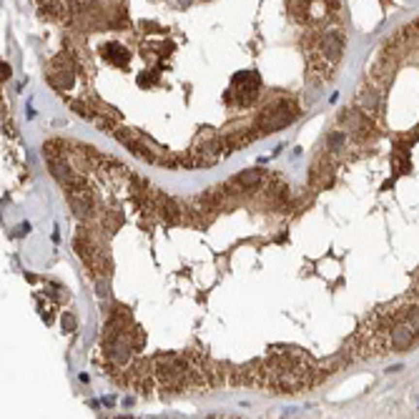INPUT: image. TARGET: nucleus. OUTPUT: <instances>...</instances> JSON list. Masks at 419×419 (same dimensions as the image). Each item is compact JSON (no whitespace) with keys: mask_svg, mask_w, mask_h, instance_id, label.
Here are the masks:
<instances>
[{"mask_svg":"<svg viewBox=\"0 0 419 419\" xmlns=\"http://www.w3.org/2000/svg\"><path fill=\"white\" fill-rule=\"evenodd\" d=\"M414 329H412V324L409 322H397V324H392V329H389V346L392 349H397V352H404L407 346H412V341H414Z\"/></svg>","mask_w":419,"mask_h":419,"instance_id":"nucleus-1","label":"nucleus"},{"mask_svg":"<svg viewBox=\"0 0 419 419\" xmlns=\"http://www.w3.org/2000/svg\"><path fill=\"white\" fill-rule=\"evenodd\" d=\"M261 176H264V173L254 168V171H243L241 176H236V181L243 186V189H246V186H254V183H258V181H261Z\"/></svg>","mask_w":419,"mask_h":419,"instance_id":"nucleus-2","label":"nucleus"},{"mask_svg":"<svg viewBox=\"0 0 419 419\" xmlns=\"http://www.w3.org/2000/svg\"><path fill=\"white\" fill-rule=\"evenodd\" d=\"M407 319L414 329V334L419 337V306H409V314H407Z\"/></svg>","mask_w":419,"mask_h":419,"instance_id":"nucleus-3","label":"nucleus"},{"mask_svg":"<svg viewBox=\"0 0 419 419\" xmlns=\"http://www.w3.org/2000/svg\"><path fill=\"white\" fill-rule=\"evenodd\" d=\"M324 173H326V171H324ZM319 176H322V173H319V166H314V168H311V181L316 183V181H319ZM322 186H331V176H324V178H322Z\"/></svg>","mask_w":419,"mask_h":419,"instance_id":"nucleus-4","label":"nucleus"}]
</instances>
